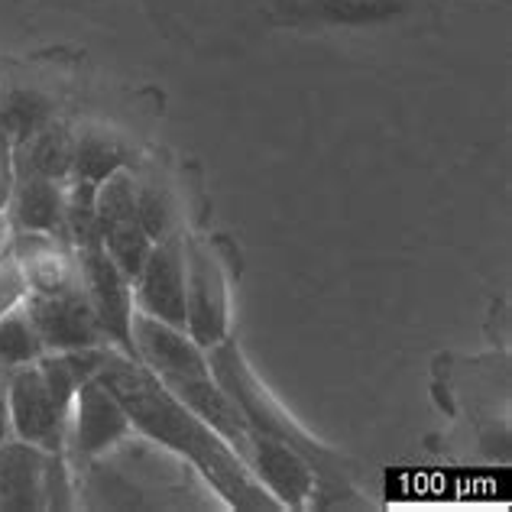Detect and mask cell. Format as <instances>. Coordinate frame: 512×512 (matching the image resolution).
Returning a JSON list of instances; mask_svg holds the SVG:
<instances>
[{
    "mask_svg": "<svg viewBox=\"0 0 512 512\" xmlns=\"http://www.w3.org/2000/svg\"><path fill=\"white\" fill-rule=\"evenodd\" d=\"M98 380L120 399L133 431H140V435L163 444L166 451L179 454L182 461L192 464L231 509H244V512L282 509L256 483L250 467L240 461V454L231 444L211 425L201 422L182 399H175L166 389V383L146 363L111 347Z\"/></svg>",
    "mask_w": 512,
    "mask_h": 512,
    "instance_id": "1",
    "label": "cell"
},
{
    "mask_svg": "<svg viewBox=\"0 0 512 512\" xmlns=\"http://www.w3.org/2000/svg\"><path fill=\"white\" fill-rule=\"evenodd\" d=\"M205 354H208V367L214 373V380H218L224 393L237 402L240 415L250 422L253 431H263L269 438L286 441L289 448L305 454L308 464L315 470H321L331 461V451H325L318 441L308 438L305 431L289 419L286 409L266 393V386L256 380V373L250 370V363L244 360V354H240L234 338H224L221 344L208 347Z\"/></svg>",
    "mask_w": 512,
    "mask_h": 512,
    "instance_id": "2",
    "label": "cell"
},
{
    "mask_svg": "<svg viewBox=\"0 0 512 512\" xmlns=\"http://www.w3.org/2000/svg\"><path fill=\"white\" fill-rule=\"evenodd\" d=\"M231 328V292L218 256L201 237H185V331L201 350L221 344Z\"/></svg>",
    "mask_w": 512,
    "mask_h": 512,
    "instance_id": "3",
    "label": "cell"
},
{
    "mask_svg": "<svg viewBox=\"0 0 512 512\" xmlns=\"http://www.w3.org/2000/svg\"><path fill=\"white\" fill-rule=\"evenodd\" d=\"M78 266H82V286L104 341L114 350H120V354L140 360L137 347H133V315H137L133 282L107 256L101 240H91V244L78 247Z\"/></svg>",
    "mask_w": 512,
    "mask_h": 512,
    "instance_id": "4",
    "label": "cell"
},
{
    "mask_svg": "<svg viewBox=\"0 0 512 512\" xmlns=\"http://www.w3.org/2000/svg\"><path fill=\"white\" fill-rule=\"evenodd\" d=\"M7 406L13 438L33 444L39 451H65L69 444V415L62 402L49 393V386L36 363L10 370Z\"/></svg>",
    "mask_w": 512,
    "mask_h": 512,
    "instance_id": "5",
    "label": "cell"
},
{
    "mask_svg": "<svg viewBox=\"0 0 512 512\" xmlns=\"http://www.w3.org/2000/svg\"><path fill=\"white\" fill-rule=\"evenodd\" d=\"M133 305L185 331V237L179 231L153 244L140 276L133 279Z\"/></svg>",
    "mask_w": 512,
    "mask_h": 512,
    "instance_id": "6",
    "label": "cell"
},
{
    "mask_svg": "<svg viewBox=\"0 0 512 512\" xmlns=\"http://www.w3.org/2000/svg\"><path fill=\"white\" fill-rule=\"evenodd\" d=\"M23 308L30 312L46 350H78L107 344L98 321H94L82 282L62 292H30Z\"/></svg>",
    "mask_w": 512,
    "mask_h": 512,
    "instance_id": "7",
    "label": "cell"
},
{
    "mask_svg": "<svg viewBox=\"0 0 512 512\" xmlns=\"http://www.w3.org/2000/svg\"><path fill=\"white\" fill-rule=\"evenodd\" d=\"M415 7L419 0H273V17L299 30H370L402 20Z\"/></svg>",
    "mask_w": 512,
    "mask_h": 512,
    "instance_id": "8",
    "label": "cell"
},
{
    "mask_svg": "<svg viewBox=\"0 0 512 512\" xmlns=\"http://www.w3.org/2000/svg\"><path fill=\"white\" fill-rule=\"evenodd\" d=\"M133 431L120 399L107 389L98 376L78 386L72 415H69V441L78 457H101Z\"/></svg>",
    "mask_w": 512,
    "mask_h": 512,
    "instance_id": "9",
    "label": "cell"
},
{
    "mask_svg": "<svg viewBox=\"0 0 512 512\" xmlns=\"http://www.w3.org/2000/svg\"><path fill=\"white\" fill-rule=\"evenodd\" d=\"M247 467L256 477V483L273 496L282 509H299L315 496V467L308 457L289 448L286 441L269 438L263 431H253L247 448Z\"/></svg>",
    "mask_w": 512,
    "mask_h": 512,
    "instance_id": "10",
    "label": "cell"
},
{
    "mask_svg": "<svg viewBox=\"0 0 512 512\" xmlns=\"http://www.w3.org/2000/svg\"><path fill=\"white\" fill-rule=\"evenodd\" d=\"M133 347H137L140 363H146L159 380L208 370V354L188 338V331L172 328L143 312L133 315Z\"/></svg>",
    "mask_w": 512,
    "mask_h": 512,
    "instance_id": "11",
    "label": "cell"
},
{
    "mask_svg": "<svg viewBox=\"0 0 512 512\" xmlns=\"http://www.w3.org/2000/svg\"><path fill=\"white\" fill-rule=\"evenodd\" d=\"M10 227L30 234L65 237V182L36 179V175H17L10 195Z\"/></svg>",
    "mask_w": 512,
    "mask_h": 512,
    "instance_id": "12",
    "label": "cell"
},
{
    "mask_svg": "<svg viewBox=\"0 0 512 512\" xmlns=\"http://www.w3.org/2000/svg\"><path fill=\"white\" fill-rule=\"evenodd\" d=\"M43 464L46 451L26 441L0 444V509H43Z\"/></svg>",
    "mask_w": 512,
    "mask_h": 512,
    "instance_id": "13",
    "label": "cell"
},
{
    "mask_svg": "<svg viewBox=\"0 0 512 512\" xmlns=\"http://www.w3.org/2000/svg\"><path fill=\"white\" fill-rule=\"evenodd\" d=\"M72 146L75 133L69 127L52 120L30 140L13 146V172L17 175H36V179L69 182L72 179Z\"/></svg>",
    "mask_w": 512,
    "mask_h": 512,
    "instance_id": "14",
    "label": "cell"
},
{
    "mask_svg": "<svg viewBox=\"0 0 512 512\" xmlns=\"http://www.w3.org/2000/svg\"><path fill=\"white\" fill-rule=\"evenodd\" d=\"M130 150L111 133L88 130L75 133L72 146V179H85L91 185H101L104 179H111L114 172L130 166Z\"/></svg>",
    "mask_w": 512,
    "mask_h": 512,
    "instance_id": "15",
    "label": "cell"
},
{
    "mask_svg": "<svg viewBox=\"0 0 512 512\" xmlns=\"http://www.w3.org/2000/svg\"><path fill=\"white\" fill-rule=\"evenodd\" d=\"M56 120L52 101L30 88H13L0 98V133L10 146H20Z\"/></svg>",
    "mask_w": 512,
    "mask_h": 512,
    "instance_id": "16",
    "label": "cell"
},
{
    "mask_svg": "<svg viewBox=\"0 0 512 512\" xmlns=\"http://www.w3.org/2000/svg\"><path fill=\"white\" fill-rule=\"evenodd\" d=\"M46 354V344L39 338L30 312L20 305L13 312L0 315V370H17L30 367Z\"/></svg>",
    "mask_w": 512,
    "mask_h": 512,
    "instance_id": "17",
    "label": "cell"
},
{
    "mask_svg": "<svg viewBox=\"0 0 512 512\" xmlns=\"http://www.w3.org/2000/svg\"><path fill=\"white\" fill-rule=\"evenodd\" d=\"M98 237H101V247L107 250V256H111V260L117 263V269H120V273H124L130 282L140 276V269H143V263H146V256H150V250H153V244H156V240L143 231L140 218L104 227V231H98Z\"/></svg>",
    "mask_w": 512,
    "mask_h": 512,
    "instance_id": "18",
    "label": "cell"
},
{
    "mask_svg": "<svg viewBox=\"0 0 512 512\" xmlns=\"http://www.w3.org/2000/svg\"><path fill=\"white\" fill-rule=\"evenodd\" d=\"M133 198H137V218L146 234L153 240L175 234V205L166 185L156 179H133Z\"/></svg>",
    "mask_w": 512,
    "mask_h": 512,
    "instance_id": "19",
    "label": "cell"
},
{
    "mask_svg": "<svg viewBox=\"0 0 512 512\" xmlns=\"http://www.w3.org/2000/svg\"><path fill=\"white\" fill-rule=\"evenodd\" d=\"M72 474L65 451H46L43 464V509H72Z\"/></svg>",
    "mask_w": 512,
    "mask_h": 512,
    "instance_id": "20",
    "label": "cell"
},
{
    "mask_svg": "<svg viewBox=\"0 0 512 512\" xmlns=\"http://www.w3.org/2000/svg\"><path fill=\"white\" fill-rule=\"evenodd\" d=\"M26 295H30V282H26L17 253H13L10 244L0 247V315L20 308L26 302Z\"/></svg>",
    "mask_w": 512,
    "mask_h": 512,
    "instance_id": "21",
    "label": "cell"
},
{
    "mask_svg": "<svg viewBox=\"0 0 512 512\" xmlns=\"http://www.w3.org/2000/svg\"><path fill=\"white\" fill-rule=\"evenodd\" d=\"M13 182H17V172H13V146L7 143L4 133H0V214L10 205Z\"/></svg>",
    "mask_w": 512,
    "mask_h": 512,
    "instance_id": "22",
    "label": "cell"
},
{
    "mask_svg": "<svg viewBox=\"0 0 512 512\" xmlns=\"http://www.w3.org/2000/svg\"><path fill=\"white\" fill-rule=\"evenodd\" d=\"M13 428H10V406H7V383L0 380V444L10 441Z\"/></svg>",
    "mask_w": 512,
    "mask_h": 512,
    "instance_id": "23",
    "label": "cell"
},
{
    "mask_svg": "<svg viewBox=\"0 0 512 512\" xmlns=\"http://www.w3.org/2000/svg\"><path fill=\"white\" fill-rule=\"evenodd\" d=\"M4 237H7V224L0 221V247H4Z\"/></svg>",
    "mask_w": 512,
    "mask_h": 512,
    "instance_id": "24",
    "label": "cell"
}]
</instances>
